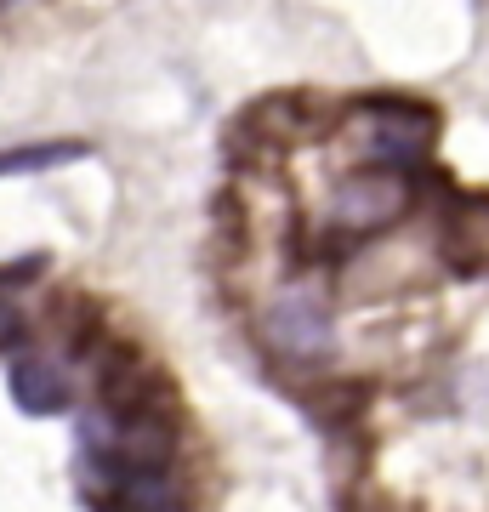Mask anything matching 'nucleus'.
<instances>
[{
    "label": "nucleus",
    "mask_w": 489,
    "mask_h": 512,
    "mask_svg": "<svg viewBox=\"0 0 489 512\" xmlns=\"http://www.w3.org/2000/svg\"><path fill=\"white\" fill-rule=\"evenodd\" d=\"M404 211H410V183L393 165H364V171L342 177L336 200H330V222L342 234H376L387 222H399Z\"/></svg>",
    "instance_id": "1"
},
{
    "label": "nucleus",
    "mask_w": 489,
    "mask_h": 512,
    "mask_svg": "<svg viewBox=\"0 0 489 512\" xmlns=\"http://www.w3.org/2000/svg\"><path fill=\"white\" fill-rule=\"evenodd\" d=\"M359 120L370 126V143H364L370 165H393V171L416 165L433 137V109H421V103H370Z\"/></svg>",
    "instance_id": "2"
},
{
    "label": "nucleus",
    "mask_w": 489,
    "mask_h": 512,
    "mask_svg": "<svg viewBox=\"0 0 489 512\" xmlns=\"http://www.w3.org/2000/svg\"><path fill=\"white\" fill-rule=\"evenodd\" d=\"M268 342L279 353H290V359H319V353L330 348V313L319 296L308 291H290L273 302L268 313Z\"/></svg>",
    "instance_id": "3"
},
{
    "label": "nucleus",
    "mask_w": 489,
    "mask_h": 512,
    "mask_svg": "<svg viewBox=\"0 0 489 512\" xmlns=\"http://www.w3.org/2000/svg\"><path fill=\"white\" fill-rule=\"evenodd\" d=\"M69 393H74L69 370L57 365V359H46V353H23L18 365H12V399L29 416H57L69 404Z\"/></svg>",
    "instance_id": "4"
},
{
    "label": "nucleus",
    "mask_w": 489,
    "mask_h": 512,
    "mask_svg": "<svg viewBox=\"0 0 489 512\" xmlns=\"http://www.w3.org/2000/svg\"><path fill=\"white\" fill-rule=\"evenodd\" d=\"M86 154V143H35V148H6L0 154V177H23V171H52V165Z\"/></svg>",
    "instance_id": "5"
},
{
    "label": "nucleus",
    "mask_w": 489,
    "mask_h": 512,
    "mask_svg": "<svg viewBox=\"0 0 489 512\" xmlns=\"http://www.w3.org/2000/svg\"><path fill=\"white\" fill-rule=\"evenodd\" d=\"M12 342H23V313L0 296V348H12Z\"/></svg>",
    "instance_id": "6"
},
{
    "label": "nucleus",
    "mask_w": 489,
    "mask_h": 512,
    "mask_svg": "<svg viewBox=\"0 0 489 512\" xmlns=\"http://www.w3.org/2000/svg\"><path fill=\"white\" fill-rule=\"evenodd\" d=\"M0 6H6V0H0Z\"/></svg>",
    "instance_id": "7"
}]
</instances>
